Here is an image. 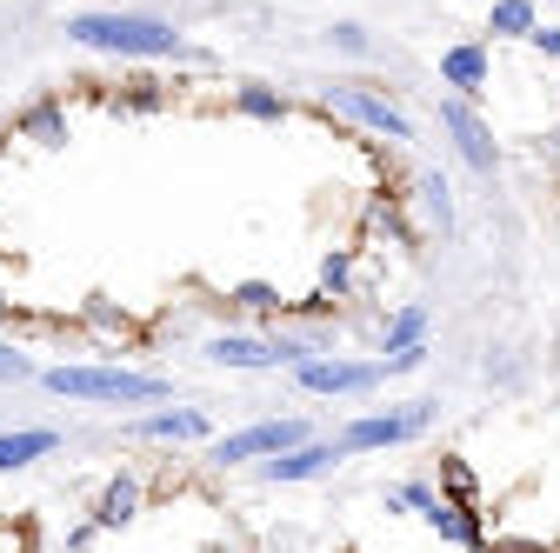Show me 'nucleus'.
<instances>
[{"instance_id": "obj_14", "label": "nucleus", "mask_w": 560, "mask_h": 553, "mask_svg": "<svg viewBox=\"0 0 560 553\" xmlns=\"http://www.w3.org/2000/svg\"><path fill=\"white\" fill-rule=\"evenodd\" d=\"M133 514H140V480H133V473L107 480L101 501H94V527H101V533H114V527H127Z\"/></svg>"}, {"instance_id": "obj_5", "label": "nucleus", "mask_w": 560, "mask_h": 553, "mask_svg": "<svg viewBox=\"0 0 560 553\" xmlns=\"http://www.w3.org/2000/svg\"><path fill=\"white\" fill-rule=\"evenodd\" d=\"M387 380V367L381 361H347V354H320V361H307V367H294V387L301 393H374Z\"/></svg>"}, {"instance_id": "obj_2", "label": "nucleus", "mask_w": 560, "mask_h": 553, "mask_svg": "<svg viewBox=\"0 0 560 553\" xmlns=\"http://www.w3.org/2000/svg\"><path fill=\"white\" fill-rule=\"evenodd\" d=\"M40 387L60 393V400H101V407H154V400H167L161 374H127V367H47Z\"/></svg>"}, {"instance_id": "obj_20", "label": "nucleus", "mask_w": 560, "mask_h": 553, "mask_svg": "<svg viewBox=\"0 0 560 553\" xmlns=\"http://www.w3.org/2000/svg\"><path fill=\"white\" fill-rule=\"evenodd\" d=\"M434 501H441V494L428 487V480H407V487H394V494H387V514H407V507H413L420 520H428V514H434Z\"/></svg>"}, {"instance_id": "obj_8", "label": "nucleus", "mask_w": 560, "mask_h": 553, "mask_svg": "<svg viewBox=\"0 0 560 553\" xmlns=\"http://www.w3.org/2000/svg\"><path fill=\"white\" fill-rule=\"evenodd\" d=\"M207 361H214V367H234V374H267V367H280V340H260V333H214V340H207Z\"/></svg>"}, {"instance_id": "obj_25", "label": "nucleus", "mask_w": 560, "mask_h": 553, "mask_svg": "<svg viewBox=\"0 0 560 553\" xmlns=\"http://www.w3.org/2000/svg\"><path fill=\"white\" fill-rule=\"evenodd\" d=\"M441 473H447V494H454V501H474V473H467L460 460H447Z\"/></svg>"}, {"instance_id": "obj_16", "label": "nucleus", "mask_w": 560, "mask_h": 553, "mask_svg": "<svg viewBox=\"0 0 560 553\" xmlns=\"http://www.w3.org/2000/svg\"><path fill=\"white\" fill-rule=\"evenodd\" d=\"M21 133H27V141H40V148H67V114H60V101H34L21 114Z\"/></svg>"}, {"instance_id": "obj_11", "label": "nucleus", "mask_w": 560, "mask_h": 553, "mask_svg": "<svg viewBox=\"0 0 560 553\" xmlns=\"http://www.w3.org/2000/svg\"><path fill=\"white\" fill-rule=\"evenodd\" d=\"M127 434H140V440H207V413L200 407H161V413H140Z\"/></svg>"}, {"instance_id": "obj_6", "label": "nucleus", "mask_w": 560, "mask_h": 553, "mask_svg": "<svg viewBox=\"0 0 560 553\" xmlns=\"http://www.w3.org/2000/svg\"><path fill=\"white\" fill-rule=\"evenodd\" d=\"M327 107H334V114H347V120H361V127H374V133H387V141H413V120H407L381 87L334 81V87H327Z\"/></svg>"}, {"instance_id": "obj_3", "label": "nucleus", "mask_w": 560, "mask_h": 553, "mask_svg": "<svg viewBox=\"0 0 560 553\" xmlns=\"http://www.w3.org/2000/svg\"><path fill=\"white\" fill-rule=\"evenodd\" d=\"M428 421H434V400H407V407H394V413H361V421H347V427L334 434V447H340V454L400 447V440H420V434H428Z\"/></svg>"}, {"instance_id": "obj_4", "label": "nucleus", "mask_w": 560, "mask_h": 553, "mask_svg": "<svg viewBox=\"0 0 560 553\" xmlns=\"http://www.w3.org/2000/svg\"><path fill=\"white\" fill-rule=\"evenodd\" d=\"M301 440H314L307 421H254V427H241V434H221L214 447H207V460H214V467L273 460V454H288V447H301Z\"/></svg>"}, {"instance_id": "obj_7", "label": "nucleus", "mask_w": 560, "mask_h": 553, "mask_svg": "<svg viewBox=\"0 0 560 553\" xmlns=\"http://www.w3.org/2000/svg\"><path fill=\"white\" fill-rule=\"evenodd\" d=\"M441 127L454 133V154H460L480 180H494V174H501V148H494V133H487V120H480L467 101H454V94H447V101H441Z\"/></svg>"}, {"instance_id": "obj_10", "label": "nucleus", "mask_w": 560, "mask_h": 553, "mask_svg": "<svg viewBox=\"0 0 560 553\" xmlns=\"http://www.w3.org/2000/svg\"><path fill=\"white\" fill-rule=\"evenodd\" d=\"M487 74H494V67H487V47H480V40L441 54V87H454V101H467V107H474V94L487 87Z\"/></svg>"}, {"instance_id": "obj_23", "label": "nucleus", "mask_w": 560, "mask_h": 553, "mask_svg": "<svg viewBox=\"0 0 560 553\" xmlns=\"http://www.w3.org/2000/svg\"><path fill=\"white\" fill-rule=\"evenodd\" d=\"M327 47H340V54H374L368 27H354V21H334V27H327Z\"/></svg>"}, {"instance_id": "obj_15", "label": "nucleus", "mask_w": 560, "mask_h": 553, "mask_svg": "<svg viewBox=\"0 0 560 553\" xmlns=\"http://www.w3.org/2000/svg\"><path fill=\"white\" fill-rule=\"evenodd\" d=\"M428 327H434V314L420 307V301H407L394 320H387V333H381V354H407V348H428Z\"/></svg>"}, {"instance_id": "obj_27", "label": "nucleus", "mask_w": 560, "mask_h": 553, "mask_svg": "<svg viewBox=\"0 0 560 553\" xmlns=\"http://www.w3.org/2000/svg\"><path fill=\"white\" fill-rule=\"evenodd\" d=\"M547 154H553V161H560V127H553V133H547Z\"/></svg>"}, {"instance_id": "obj_9", "label": "nucleus", "mask_w": 560, "mask_h": 553, "mask_svg": "<svg viewBox=\"0 0 560 553\" xmlns=\"http://www.w3.org/2000/svg\"><path fill=\"white\" fill-rule=\"evenodd\" d=\"M340 460H347V454H340L334 440H301V447H288V454L260 460V480L288 487V480H314V473H327V467H340Z\"/></svg>"}, {"instance_id": "obj_13", "label": "nucleus", "mask_w": 560, "mask_h": 553, "mask_svg": "<svg viewBox=\"0 0 560 553\" xmlns=\"http://www.w3.org/2000/svg\"><path fill=\"white\" fill-rule=\"evenodd\" d=\"M60 447V434L54 427H0V473H21V467H34V460H47Z\"/></svg>"}, {"instance_id": "obj_24", "label": "nucleus", "mask_w": 560, "mask_h": 553, "mask_svg": "<svg viewBox=\"0 0 560 553\" xmlns=\"http://www.w3.org/2000/svg\"><path fill=\"white\" fill-rule=\"evenodd\" d=\"M27 374H34V361H27V354H14L8 340H0V380H27Z\"/></svg>"}, {"instance_id": "obj_18", "label": "nucleus", "mask_w": 560, "mask_h": 553, "mask_svg": "<svg viewBox=\"0 0 560 553\" xmlns=\"http://www.w3.org/2000/svg\"><path fill=\"white\" fill-rule=\"evenodd\" d=\"M234 107L247 120H288V101H280L273 87H234Z\"/></svg>"}, {"instance_id": "obj_12", "label": "nucleus", "mask_w": 560, "mask_h": 553, "mask_svg": "<svg viewBox=\"0 0 560 553\" xmlns=\"http://www.w3.org/2000/svg\"><path fill=\"white\" fill-rule=\"evenodd\" d=\"M428 527H434L441 540H454V546H467V553H480V546H487V527H480V514H474V501H434V514H428Z\"/></svg>"}, {"instance_id": "obj_17", "label": "nucleus", "mask_w": 560, "mask_h": 553, "mask_svg": "<svg viewBox=\"0 0 560 553\" xmlns=\"http://www.w3.org/2000/svg\"><path fill=\"white\" fill-rule=\"evenodd\" d=\"M540 21H534V0H494L487 8V34H501V40H527Z\"/></svg>"}, {"instance_id": "obj_26", "label": "nucleus", "mask_w": 560, "mask_h": 553, "mask_svg": "<svg viewBox=\"0 0 560 553\" xmlns=\"http://www.w3.org/2000/svg\"><path fill=\"white\" fill-rule=\"evenodd\" d=\"M527 47H534V54H547V60H560V27H534V34H527Z\"/></svg>"}, {"instance_id": "obj_22", "label": "nucleus", "mask_w": 560, "mask_h": 553, "mask_svg": "<svg viewBox=\"0 0 560 553\" xmlns=\"http://www.w3.org/2000/svg\"><path fill=\"white\" fill-rule=\"evenodd\" d=\"M228 301H234V307H247V314H273V307H280V294H273L267 281H241Z\"/></svg>"}, {"instance_id": "obj_1", "label": "nucleus", "mask_w": 560, "mask_h": 553, "mask_svg": "<svg viewBox=\"0 0 560 553\" xmlns=\"http://www.w3.org/2000/svg\"><path fill=\"white\" fill-rule=\"evenodd\" d=\"M60 34L74 40V47L120 54V60H174V54H187L180 27L174 21H154V14H67Z\"/></svg>"}, {"instance_id": "obj_19", "label": "nucleus", "mask_w": 560, "mask_h": 553, "mask_svg": "<svg viewBox=\"0 0 560 553\" xmlns=\"http://www.w3.org/2000/svg\"><path fill=\"white\" fill-rule=\"evenodd\" d=\"M420 200H428L434 227H441V234H454V187H447L441 174H420Z\"/></svg>"}, {"instance_id": "obj_21", "label": "nucleus", "mask_w": 560, "mask_h": 553, "mask_svg": "<svg viewBox=\"0 0 560 553\" xmlns=\"http://www.w3.org/2000/svg\"><path fill=\"white\" fill-rule=\"evenodd\" d=\"M320 287H327L334 301H340L347 287H354V254H347V247H334V254L320 260Z\"/></svg>"}]
</instances>
